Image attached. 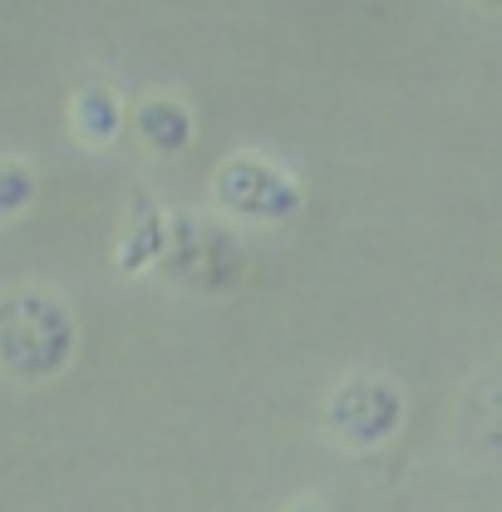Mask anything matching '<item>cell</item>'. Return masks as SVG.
I'll return each instance as SVG.
<instances>
[{
  "instance_id": "obj_1",
  "label": "cell",
  "mask_w": 502,
  "mask_h": 512,
  "mask_svg": "<svg viewBox=\"0 0 502 512\" xmlns=\"http://www.w3.org/2000/svg\"><path fill=\"white\" fill-rule=\"evenodd\" d=\"M74 360V316L55 291H10L0 301V370L50 380Z\"/></svg>"
},
{
  "instance_id": "obj_8",
  "label": "cell",
  "mask_w": 502,
  "mask_h": 512,
  "mask_svg": "<svg viewBox=\"0 0 502 512\" xmlns=\"http://www.w3.org/2000/svg\"><path fill=\"white\" fill-rule=\"evenodd\" d=\"M30 197H35V173H30L25 163L5 158V163H0V217L25 212V207H30Z\"/></svg>"
},
{
  "instance_id": "obj_2",
  "label": "cell",
  "mask_w": 502,
  "mask_h": 512,
  "mask_svg": "<svg viewBox=\"0 0 502 512\" xmlns=\"http://www.w3.org/2000/svg\"><path fill=\"white\" fill-rule=\"evenodd\" d=\"M399 424H404V394L379 375L345 380L325 404V429L345 448H360V453L394 439Z\"/></svg>"
},
{
  "instance_id": "obj_7",
  "label": "cell",
  "mask_w": 502,
  "mask_h": 512,
  "mask_svg": "<svg viewBox=\"0 0 502 512\" xmlns=\"http://www.w3.org/2000/svg\"><path fill=\"white\" fill-rule=\"evenodd\" d=\"M124 124V109H119V94L114 89H84L79 99H74V128L89 138V143H104V138H114Z\"/></svg>"
},
{
  "instance_id": "obj_4",
  "label": "cell",
  "mask_w": 502,
  "mask_h": 512,
  "mask_svg": "<svg viewBox=\"0 0 502 512\" xmlns=\"http://www.w3.org/2000/svg\"><path fill=\"white\" fill-rule=\"evenodd\" d=\"M212 192H217V202L227 212H237V217H266V222H281V217H291L301 207L296 178L286 168L256 158V153H242V158L222 163Z\"/></svg>"
},
{
  "instance_id": "obj_6",
  "label": "cell",
  "mask_w": 502,
  "mask_h": 512,
  "mask_svg": "<svg viewBox=\"0 0 502 512\" xmlns=\"http://www.w3.org/2000/svg\"><path fill=\"white\" fill-rule=\"evenodd\" d=\"M138 133L153 153H183L192 143V119L178 99H148L138 109Z\"/></svg>"
},
{
  "instance_id": "obj_9",
  "label": "cell",
  "mask_w": 502,
  "mask_h": 512,
  "mask_svg": "<svg viewBox=\"0 0 502 512\" xmlns=\"http://www.w3.org/2000/svg\"><path fill=\"white\" fill-rule=\"evenodd\" d=\"M291 512H320V503H296Z\"/></svg>"
},
{
  "instance_id": "obj_5",
  "label": "cell",
  "mask_w": 502,
  "mask_h": 512,
  "mask_svg": "<svg viewBox=\"0 0 502 512\" xmlns=\"http://www.w3.org/2000/svg\"><path fill=\"white\" fill-rule=\"evenodd\" d=\"M163 247H168V217L158 212V202L148 192H138L133 197V212H128L124 242H119V271L124 276L148 271L153 261H163Z\"/></svg>"
},
{
  "instance_id": "obj_3",
  "label": "cell",
  "mask_w": 502,
  "mask_h": 512,
  "mask_svg": "<svg viewBox=\"0 0 502 512\" xmlns=\"http://www.w3.org/2000/svg\"><path fill=\"white\" fill-rule=\"evenodd\" d=\"M163 261H168V276L183 281L192 291H222L237 281L242 271V256H237V242L212 227V222H173L168 227V247H163Z\"/></svg>"
}]
</instances>
